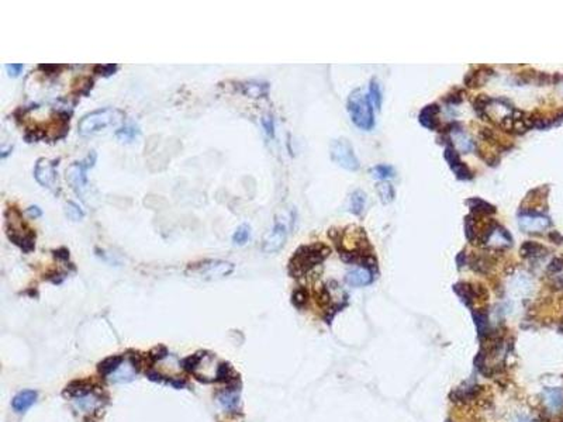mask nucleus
Instances as JSON below:
<instances>
[{
  "label": "nucleus",
  "mask_w": 563,
  "mask_h": 422,
  "mask_svg": "<svg viewBox=\"0 0 563 422\" xmlns=\"http://www.w3.org/2000/svg\"><path fill=\"white\" fill-rule=\"evenodd\" d=\"M124 113L116 107H104L87 113L79 121V134L82 137H89L109 127H119L124 122Z\"/></svg>",
  "instance_id": "nucleus-1"
},
{
  "label": "nucleus",
  "mask_w": 563,
  "mask_h": 422,
  "mask_svg": "<svg viewBox=\"0 0 563 422\" xmlns=\"http://www.w3.org/2000/svg\"><path fill=\"white\" fill-rule=\"evenodd\" d=\"M329 253H331L329 246L321 242H315L312 245H302L289 260V273L295 277L303 276L309 270H312L313 267L320 265Z\"/></svg>",
  "instance_id": "nucleus-2"
},
{
  "label": "nucleus",
  "mask_w": 563,
  "mask_h": 422,
  "mask_svg": "<svg viewBox=\"0 0 563 422\" xmlns=\"http://www.w3.org/2000/svg\"><path fill=\"white\" fill-rule=\"evenodd\" d=\"M348 112L351 120L361 129L369 131L375 125L372 103L369 100V96L365 95L361 89L354 90L348 97Z\"/></svg>",
  "instance_id": "nucleus-3"
},
{
  "label": "nucleus",
  "mask_w": 563,
  "mask_h": 422,
  "mask_svg": "<svg viewBox=\"0 0 563 422\" xmlns=\"http://www.w3.org/2000/svg\"><path fill=\"white\" fill-rule=\"evenodd\" d=\"M235 270V265L221 259H206L190 263L186 269V275L200 277L203 280H218L230 276Z\"/></svg>",
  "instance_id": "nucleus-4"
},
{
  "label": "nucleus",
  "mask_w": 563,
  "mask_h": 422,
  "mask_svg": "<svg viewBox=\"0 0 563 422\" xmlns=\"http://www.w3.org/2000/svg\"><path fill=\"white\" fill-rule=\"evenodd\" d=\"M292 225V218L286 214L276 217L275 224L265 234L262 240V252L263 253H276L286 243L289 230Z\"/></svg>",
  "instance_id": "nucleus-5"
},
{
  "label": "nucleus",
  "mask_w": 563,
  "mask_h": 422,
  "mask_svg": "<svg viewBox=\"0 0 563 422\" xmlns=\"http://www.w3.org/2000/svg\"><path fill=\"white\" fill-rule=\"evenodd\" d=\"M96 155L95 151H92L89 155L80 161V162H73L70 165L69 168L66 169V181H69V184L72 186V189L75 190L78 194L83 193V190L86 189L87 186V171L90 168H93L96 164Z\"/></svg>",
  "instance_id": "nucleus-6"
},
{
  "label": "nucleus",
  "mask_w": 563,
  "mask_h": 422,
  "mask_svg": "<svg viewBox=\"0 0 563 422\" xmlns=\"http://www.w3.org/2000/svg\"><path fill=\"white\" fill-rule=\"evenodd\" d=\"M331 159L341 168L355 172L359 169V161L354 154V149L347 139H335L332 141L331 148H329Z\"/></svg>",
  "instance_id": "nucleus-7"
},
{
  "label": "nucleus",
  "mask_w": 563,
  "mask_h": 422,
  "mask_svg": "<svg viewBox=\"0 0 563 422\" xmlns=\"http://www.w3.org/2000/svg\"><path fill=\"white\" fill-rule=\"evenodd\" d=\"M21 227H24L21 220L18 221V224H14V221L7 218V231H6V234H7V238L14 245L20 246L21 250L28 253V252L34 250L35 248V233L31 228L21 233Z\"/></svg>",
  "instance_id": "nucleus-8"
},
{
  "label": "nucleus",
  "mask_w": 563,
  "mask_h": 422,
  "mask_svg": "<svg viewBox=\"0 0 563 422\" xmlns=\"http://www.w3.org/2000/svg\"><path fill=\"white\" fill-rule=\"evenodd\" d=\"M480 240L486 246H490L494 249H507L512 245V238L510 233L494 221L487 227V230L483 233Z\"/></svg>",
  "instance_id": "nucleus-9"
},
{
  "label": "nucleus",
  "mask_w": 563,
  "mask_h": 422,
  "mask_svg": "<svg viewBox=\"0 0 563 422\" xmlns=\"http://www.w3.org/2000/svg\"><path fill=\"white\" fill-rule=\"evenodd\" d=\"M55 162H52L47 158H40L34 166V179L35 181L47 189H51L55 183Z\"/></svg>",
  "instance_id": "nucleus-10"
},
{
  "label": "nucleus",
  "mask_w": 563,
  "mask_h": 422,
  "mask_svg": "<svg viewBox=\"0 0 563 422\" xmlns=\"http://www.w3.org/2000/svg\"><path fill=\"white\" fill-rule=\"evenodd\" d=\"M549 225H551L549 218L537 214V213H525V214H521L520 218H518V227L524 233H542Z\"/></svg>",
  "instance_id": "nucleus-11"
},
{
  "label": "nucleus",
  "mask_w": 563,
  "mask_h": 422,
  "mask_svg": "<svg viewBox=\"0 0 563 422\" xmlns=\"http://www.w3.org/2000/svg\"><path fill=\"white\" fill-rule=\"evenodd\" d=\"M235 89L244 96H248L252 99H260V97L268 96L269 83L260 82V80H245V82H238L235 85Z\"/></svg>",
  "instance_id": "nucleus-12"
},
{
  "label": "nucleus",
  "mask_w": 563,
  "mask_h": 422,
  "mask_svg": "<svg viewBox=\"0 0 563 422\" xmlns=\"http://www.w3.org/2000/svg\"><path fill=\"white\" fill-rule=\"evenodd\" d=\"M438 113H439V106L438 104H428L421 110L418 116V121L421 125H424L428 129H437L439 127V120H438Z\"/></svg>",
  "instance_id": "nucleus-13"
},
{
  "label": "nucleus",
  "mask_w": 563,
  "mask_h": 422,
  "mask_svg": "<svg viewBox=\"0 0 563 422\" xmlns=\"http://www.w3.org/2000/svg\"><path fill=\"white\" fill-rule=\"evenodd\" d=\"M345 282L349 286H354V287L371 285L373 282L372 270H369L366 267H359V269H355L352 272H348L347 276H345Z\"/></svg>",
  "instance_id": "nucleus-14"
},
{
  "label": "nucleus",
  "mask_w": 563,
  "mask_h": 422,
  "mask_svg": "<svg viewBox=\"0 0 563 422\" xmlns=\"http://www.w3.org/2000/svg\"><path fill=\"white\" fill-rule=\"evenodd\" d=\"M35 400H37V391L24 390L13 398V408L17 413H24L26 410H28L31 405L34 404Z\"/></svg>",
  "instance_id": "nucleus-15"
},
{
  "label": "nucleus",
  "mask_w": 563,
  "mask_h": 422,
  "mask_svg": "<svg viewBox=\"0 0 563 422\" xmlns=\"http://www.w3.org/2000/svg\"><path fill=\"white\" fill-rule=\"evenodd\" d=\"M466 203H468L469 208L473 213H476L477 216H489V214H494L497 211L493 204H490V203H487V201L479 197L469 198Z\"/></svg>",
  "instance_id": "nucleus-16"
},
{
  "label": "nucleus",
  "mask_w": 563,
  "mask_h": 422,
  "mask_svg": "<svg viewBox=\"0 0 563 422\" xmlns=\"http://www.w3.org/2000/svg\"><path fill=\"white\" fill-rule=\"evenodd\" d=\"M453 292L459 296V299L465 305L470 307L472 302L475 301L476 299V294H475V286L469 285V283H456L453 286Z\"/></svg>",
  "instance_id": "nucleus-17"
},
{
  "label": "nucleus",
  "mask_w": 563,
  "mask_h": 422,
  "mask_svg": "<svg viewBox=\"0 0 563 422\" xmlns=\"http://www.w3.org/2000/svg\"><path fill=\"white\" fill-rule=\"evenodd\" d=\"M545 252H546L545 246H542L541 243H538V242H534V241H525L522 245H521L520 248L521 256L525 259L539 258V256L545 255Z\"/></svg>",
  "instance_id": "nucleus-18"
},
{
  "label": "nucleus",
  "mask_w": 563,
  "mask_h": 422,
  "mask_svg": "<svg viewBox=\"0 0 563 422\" xmlns=\"http://www.w3.org/2000/svg\"><path fill=\"white\" fill-rule=\"evenodd\" d=\"M492 75H493L492 69L486 68V66H482V68H479V70H476L475 73L469 72L468 76L465 79V83H466L469 87L482 86V85L486 82V79H489Z\"/></svg>",
  "instance_id": "nucleus-19"
},
{
  "label": "nucleus",
  "mask_w": 563,
  "mask_h": 422,
  "mask_svg": "<svg viewBox=\"0 0 563 422\" xmlns=\"http://www.w3.org/2000/svg\"><path fill=\"white\" fill-rule=\"evenodd\" d=\"M545 394V401L546 405L552 410V411H558L561 410L563 405V391L561 388H546L544 391Z\"/></svg>",
  "instance_id": "nucleus-20"
},
{
  "label": "nucleus",
  "mask_w": 563,
  "mask_h": 422,
  "mask_svg": "<svg viewBox=\"0 0 563 422\" xmlns=\"http://www.w3.org/2000/svg\"><path fill=\"white\" fill-rule=\"evenodd\" d=\"M218 403L223 405L225 410L234 411L235 408L238 407V403H240V394L235 390H224L218 396Z\"/></svg>",
  "instance_id": "nucleus-21"
},
{
  "label": "nucleus",
  "mask_w": 563,
  "mask_h": 422,
  "mask_svg": "<svg viewBox=\"0 0 563 422\" xmlns=\"http://www.w3.org/2000/svg\"><path fill=\"white\" fill-rule=\"evenodd\" d=\"M351 204H349V210L352 214L355 216H361L364 213L365 206H366V194H365L362 190H355L352 194H351Z\"/></svg>",
  "instance_id": "nucleus-22"
},
{
  "label": "nucleus",
  "mask_w": 563,
  "mask_h": 422,
  "mask_svg": "<svg viewBox=\"0 0 563 422\" xmlns=\"http://www.w3.org/2000/svg\"><path fill=\"white\" fill-rule=\"evenodd\" d=\"M124 362L122 356H112V358H107L106 361L99 364V371L103 374V376H109L113 374L114 371L117 370Z\"/></svg>",
  "instance_id": "nucleus-23"
},
{
  "label": "nucleus",
  "mask_w": 563,
  "mask_h": 422,
  "mask_svg": "<svg viewBox=\"0 0 563 422\" xmlns=\"http://www.w3.org/2000/svg\"><path fill=\"white\" fill-rule=\"evenodd\" d=\"M376 190H377V194H379V197H380L383 204H389V203L393 201V198H394V189H393V186L390 184L389 181H379L376 184Z\"/></svg>",
  "instance_id": "nucleus-24"
},
{
  "label": "nucleus",
  "mask_w": 563,
  "mask_h": 422,
  "mask_svg": "<svg viewBox=\"0 0 563 422\" xmlns=\"http://www.w3.org/2000/svg\"><path fill=\"white\" fill-rule=\"evenodd\" d=\"M90 391H92V388H90L89 384L83 383V381H76V383H72L69 387H66V390H65L63 394H65V396L79 398V397L90 394Z\"/></svg>",
  "instance_id": "nucleus-25"
},
{
  "label": "nucleus",
  "mask_w": 563,
  "mask_h": 422,
  "mask_svg": "<svg viewBox=\"0 0 563 422\" xmlns=\"http://www.w3.org/2000/svg\"><path fill=\"white\" fill-rule=\"evenodd\" d=\"M251 225L250 224H241L237 230H235L234 235H233V242L238 246H243L247 242L251 240Z\"/></svg>",
  "instance_id": "nucleus-26"
},
{
  "label": "nucleus",
  "mask_w": 563,
  "mask_h": 422,
  "mask_svg": "<svg viewBox=\"0 0 563 422\" xmlns=\"http://www.w3.org/2000/svg\"><path fill=\"white\" fill-rule=\"evenodd\" d=\"M455 144H456V148L459 149L460 152H463V154H468V152H470V151L475 149L473 141H472L466 134H463V132H460V131L455 132Z\"/></svg>",
  "instance_id": "nucleus-27"
},
{
  "label": "nucleus",
  "mask_w": 563,
  "mask_h": 422,
  "mask_svg": "<svg viewBox=\"0 0 563 422\" xmlns=\"http://www.w3.org/2000/svg\"><path fill=\"white\" fill-rule=\"evenodd\" d=\"M76 400H78V401L75 403V404H76V407H78V408H80V410H83L85 413H89V411L95 410L96 407H99V405H100V400H99L97 397L92 396V394H87V396L79 397V398H76Z\"/></svg>",
  "instance_id": "nucleus-28"
},
{
  "label": "nucleus",
  "mask_w": 563,
  "mask_h": 422,
  "mask_svg": "<svg viewBox=\"0 0 563 422\" xmlns=\"http://www.w3.org/2000/svg\"><path fill=\"white\" fill-rule=\"evenodd\" d=\"M139 135V128L134 124H128V125H124L120 129L116 131V137L120 138L123 141H132L135 137Z\"/></svg>",
  "instance_id": "nucleus-29"
},
{
  "label": "nucleus",
  "mask_w": 563,
  "mask_h": 422,
  "mask_svg": "<svg viewBox=\"0 0 563 422\" xmlns=\"http://www.w3.org/2000/svg\"><path fill=\"white\" fill-rule=\"evenodd\" d=\"M473 318H475V325L477 328L479 338H483L487 334V328H489L487 314L485 311H476V312H473Z\"/></svg>",
  "instance_id": "nucleus-30"
},
{
  "label": "nucleus",
  "mask_w": 563,
  "mask_h": 422,
  "mask_svg": "<svg viewBox=\"0 0 563 422\" xmlns=\"http://www.w3.org/2000/svg\"><path fill=\"white\" fill-rule=\"evenodd\" d=\"M369 100H371V103H372V106L376 109V110H380L381 90H380V86H379V83H377L375 79H372L371 86H369Z\"/></svg>",
  "instance_id": "nucleus-31"
},
{
  "label": "nucleus",
  "mask_w": 563,
  "mask_h": 422,
  "mask_svg": "<svg viewBox=\"0 0 563 422\" xmlns=\"http://www.w3.org/2000/svg\"><path fill=\"white\" fill-rule=\"evenodd\" d=\"M472 269L477 273H487L492 267V260L486 256H475L470 260Z\"/></svg>",
  "instance_id": "nucleus-32"
},
{
  "label": "nucleus",
  "mask_w": 563,
  "mask_h": 422,
  "mask_svg": "<svg viewBox=\"0 0 563 422\" xmlns=\"http://www.w3.org/2000/svg\"><path fill=\"white\" fill-rule=\"evenodd\" d=\"M371 172H372L373 178L381 179V181H386V179H390V178L394 176V171L389 165H377V166L373 168Z\"/></svg>",
  "instance_id": "nucleus-33"
},
{
  "label": "nucleus",
  "mask_w": 563,
  "mask_h": 422,
  "mask_svg": "<svg viewBox=\"0 0 563 422\" xmlns=\"http://www.w3.org/2000/svg\"><path fill=\"white\" fill-rule=\"evenodd\" d=\"M65 213H66V217L69 220H72V221H80L85 217V213H83L82 207L79 206L78 203H75V201H69L66 204V211Z\"/></svg>",
  "instance_id": "nucleus-34"
},
{
  "label": "nucleus",
  "mask_w": 563,
  "mask_h": 422,
  "mask_svg": "<svg viewBox=\"0 0 563 422\" xmlns=\"http://www.w3.org/2000/svg\"><path fill=\"white\" fill-rule=\"evenodd\" d=\"M292 302L295 304L297 308H302L304 304L307 302V292L304 289H297L293 296H292Z\"/></svg>",
  "instance_id": "nucleus-35"
},
{
  "label": "nucleus",
  "mask_w": 563,
  "mask_h": 422,
  "mask_svg": "<svg viewBox=\"0 0 563 422\" xmlns=\"http://www.w3.org/2000/svg\"><path fill=\"white\" fill-rule=\"evenodd\" d=\"M260 122H262V127L265 129L266 135L270 138L275 137V122H273V117L269 116V114L268 116H263L262 120H260Z\"/></svg>",
  "instance_id": "nucleus-36"
},
{
  "label": "nucleus",
  "mask_w": 563,
  "mask_h": 422,
  "mask_svg": "<svg viewBox=\"0 0 563 422\" xmlns=\"http://www.w3.org/2000/svg\"><path fill=\"white\" fill-rule=\"evenodd\" d=\"M465 235L468 238V241H475V235H476V228L473 225V220L472 216H468L465 218Z\"/></svg>",
  "instance_id": "nucleus-37"
},
{
  "label": "nucleus",
  "mask_w": 563,
  "mask_h": 422,
  "mask_svg": "<svg viewBox=\"0 0 563 422\" xmlns=\"http://www.w3.org/2000/svg\"><path fill=\"white\" fill-rule=\"evenodd\" d=\"M117 70V65H96L95 72L102 76H112Z\"/></svg>",
  "instance_id": "nucleus-38"
},
{
  "label": "nucleus",
  "mask_w": 563,
  "mask_h": 422,
  "mask_svg": "<svg viewBox=\"0 0 563 422\" xmlns=\"http://www.w3.org/2000/svg\"><path fill=\"white\" fill-rule=\"evenodd\" d=\"M23 69H24L23 63H9V65H6V70H7L9 76H11V78L20 76V73L23 72Z\"/></svg>",
  "instance_id": "nucleus-39"
},
{
  "label": "nucleus",
  "mask_w": 563,
  "mask_h": 422,
  "mask_svg": "<svg viewBox=\"0 0 563 422\" xmlns=\"http://www.w3.org/2000/svg\"><path fill=\"white\" fill-rule=\"evenodd\" d=\"M562 269H563V259L555 258L551 260V263H549V266H548V272H549V273H558V272H561Z\"/></svg>",
  "instance_id": "nucleus-40"
},
{
  "label": "nucleus",
  "mask_w": 563,
  "mask_h": 422,
  "mask_svg": "<svg viewBox=\"0 0 563 422\" xmlns=\"http://www.w3.org/2000/svg\"><path fill=\"white\" fill-rule=\"evenodd\" d=\"M28 216L31 217V218H38V217L43 216V211H41V208L38 206H31L27 208L26 211Z\"/></svg>",
  "instance_id": "nucleus-41"
},
{
  "label": "nucleus",
  "mask_w": 563,
  "mask_h": 422,
  "mask_svg": "<svg viewBox=\"0 0 563 422\" xmlns=\"http://www.w3.org/2000/svg\"><path fill=\"white\" fill-rule=\"evenodd\" d=\"M54 256L58 259H62V260H66V259L69 258V250L66 249V248H60V249L54 250Z\"/></svg>",
  "instance_id": "nucleus-42"
},
{
  "label": "nucleus",
  "mask_w": 563,
  "mask_h": 422,
  "mask_svg": "<svg viewBox=\"0 0 563 422\" xmlns=\"http://www.w3.org/2000/svg\"><path fill=\"white\" fill-rule=\"evenodd\" d=\"M456 263H458V267H459V269H462L463 265L466 263V253H465V252H460L459 255L456 256Z\"/></svg>",
  "instance_id": "nucleus-43"
},
{
  "label": "nucleus",
  "mask_w": 563,
  "mask_h": 422,
  "mask_svg": "<svg viewBox=\"0 0 563 422\" xmlns=\"http://www.w3.org/2000/svg\"><path fill=\"white\" fill-rule=\"evenodd\" d=\"M549 238H551L552 241H555V243H563V237L559 233H556V231L549 234Z\"/></svg>",
  "instance_id": "nucleus-44"
},
{
  "label": "nucleus",
  "mask_w": 563,
  "mask_h": 422,
  "mask_svg": "<svg viewBox=\"0 0 563 422\" xmlns=\"http://www.w3.org/2000/svg\"><path fill=\"white\" fill-rule=\"evenodd\" d=\"M554 287L556 289V290H562V289H563V276H558V277L555 279Z\"/></svg>",
  "instance_id": "nucleus-45"
},
{
  "label": "nucleus",
  "mask_w": 563,
  "mask_h": 422,
  "mask_svg": "<svg viewBox=\"0 0 563 422\" xmlns=\"http://www.w3.org/2000/svg\"><path fill=\"white\" fill-rule=\"evenodd\" d=\"M520 422H529V421H528V420H522V421H520Z\"/></svg>",
  "instance_id": "nucleus-46"
},
{
  "label": "nucleus",
  "mask_w": 563,
  "mask_h": 422,
  "mask_svg": "<svg viewBox=\"0 0 563 422\" xmlns=\"http://www.w3.org/2000/svg\"><path fill=\"white\" fill-rule=\"evenodd\" d=\"M562 422H563V421H562Z\"/></svg>",
  "instance_id": "nucleus-47"
}]
</instances>
